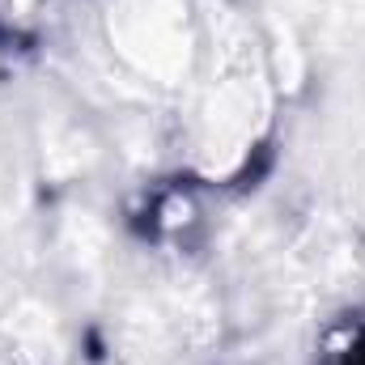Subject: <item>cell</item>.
I'll return each instance as SVG.
<instances>
[{"instance_id":"obj_1","label":"cell","mask_w":365,"mask_h":365,"mask_svg":"<svg viewBox=\"0 0 365 365\" xmlns=\"http://www.w3.org/2000/svg\"><path fill=\"white\" fill-rule=\"evenodd\" d=\"M13 4H17V9H30V4H34V0H13Z\"/></svg>"}]
</instances>
